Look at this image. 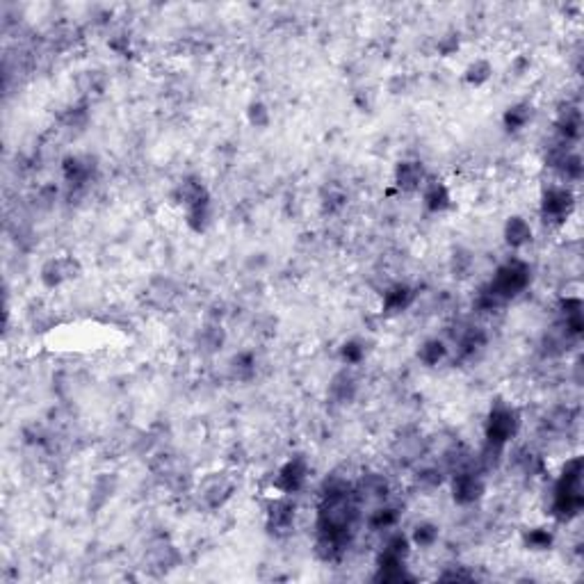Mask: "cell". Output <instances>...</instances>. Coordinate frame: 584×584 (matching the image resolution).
<instances>
[{
    "instance_id": "6da1fadb",
    "label": "cell",
    "mask_w": 584,
    "mask_h": 584,
    "mask_svg": "<svg viewBox=\"0 0 584 584\" xmlns=\"http://www.w3.org/2000/svg\"><path fill=\"white\" fill-rule=\"evenodd\" d=\"M529 283V267L523 260H509L497 269L495 278L490 281L488 290L495 294L497 299L507 301L516 297L518 292H523Z\"/></svg>"
},
{
    "instance_id": "7a4b0ae2",
    "label": "cell",
    "mask_w": 584,
    "mask_h": 584,
    "mask_svg": "<svg viewBox=\"0 0 584 584\" xmlns=\"http://www.w3.org/2000/svg\"><path fill=\"white\" fill-rule=\"evenodd\" d=\"M516 430H518L516 411L504 407V404H495V409L490 411L488 423H486V443L504 448V443L516 434Z\"/></svg>"
},
{
    "instance_id": "3957f363",
    "label": "cell",
    "mask_w": 584,
    "mask_h": 584,
    "mask_svg": "<svg viewBox=\"0 0 584 584\" xmlns=\"http://www.w3.org/2000/svg\"><path fill=\"white\" fill-rule=\"evenodd\" d=\"M573 208V194L564 190V188H550L546 194H543V204H541V213L546 220L550 222H562L568 217Z\"/></svg>"
},
{
    "instance_id": "277c9868",
    "label": "cell",
    "mask_w": 584,
    "mask_h": 584,
    "mask_svg": "<svg viewBox=\"0 0 584 584\" xmlns=\"http://www.w3.org/2000/svg\"><path fill=\"white\" fill-rule=\"evenodd\" d=\"M452 493L459 504H470L477 500V497L484 493V481H481L479 472H475V470L454 472Z\"/></svg>"
},
{
    "instance_id": "5b68a950",
    "label": "cell",
    "mask_w": 584,
    "mask_h": 584,
    "mask_svg": "<svg viewBox=\"0 0 584 584\" xmlns=\"http://www.w3.org/2000/svg\"><path fill=\"white\" fill-rule=\"evenodd\" d=\"M308 475V466L301 457L292 459L290 463H285L281 472L276 475V488L283 490V493H297V490L303 486Z\"/></svg>"
},
{
    "instance_id": "8992f818",
    "label": "cell",
    "mask_w": 584,
    "mask_h": 584,
    "mask_svg": "<svg viewBox=\"0 0 584 584\" xmlns=\"http://www.w3.org/2000/svg\"><path fill=\"white\" fill-rule=\"evenodd\" d=\"M199 493H201V497H204V502L208 504V507L215 509V507H222V504L231 497L233 484L224 477V475H210V477L204 479Z\"/></svg>"
},
{
    "instance_id": "52a82bcc",
    "label": "cell",
    "mask_w": 584,
    "mask_h": 584,
    "mask_svg": "<svg viewBox=\"0 0 584 584\" xmlns=\"http://www.w3.org/2000/svg\"><path fill=\"white\" fill-rule=\"evenodd\" d=\"M78 269V265L71 258H57V260H51L44 265L42 269V281L48 285V287H55L62 281H67V278L76 276L73 272Z\"/></svg>"
},
{
    "instance_id": "ba28073f",
    "label": "cell",
    "mask_w": 584,
    "mask_h": 584,
    "mask_svg": "<svg viewBox=\"0 0 584 584\" xmlns=\"http://www.w3.org/2000/svg\"><path fill=\"white\" fill-rule=\"evenodd\" d=\"M356 497L358 500H381L388 493V481L381 475H365L356 486Z\"/></svg>"
},
{
    "instance_id": "9c48e42d",
    "label": "cell",
    "mask_w": 584,
    "mask_h": 584,
    "mask_svg": "<svg viewBox=\"0 0 584 584\" xmlns=\"http://www.w3.org/2000/svg\"><path fill=\"white\" fill-rule=\"evenodd\" d=\"M423 178H425L423 167H420L418 162H400V165H397L395 181L404 192L418 190L420 183H423Z\"/></svg>"
},
{
    "instance_id": "30bf717a",
    "label": "cell",
    "mask_w": 584,
    "mask_h": 584,
    "mask_svg": "<svg viewBox=\"0 0 584 584\" xmlns=\"http://www.w3.org/2000/svg\"><path fill=\"white\" fill-rule=\"evenodd\" d=\"M294 520V504L290 500H276L269 507V527L276 529V532H283V529H290Z\"/></svg>"
},
{
    "instance_id": "8fae6325",
    "label": "cell",
    "mask_w": 584,
    "mask_h": 584,
    "mask_svg": "<svg viewBox=\"0 0 584 584\" xmlns=\"http://www.w3.org/2000/svg\"><path fill=\"white\" fill-rule=\"evenodd\" d=\"M504 238H507V242L511 247H523L529 242V238H532V229H529V224L525 220H520V217H511L507 222V227H504Z\"/></svg>"
},
{
    "instance_id": "7c38bea8",
    "label": "cell",
    "mask_w": 584,
    "mask_h": 584,
    "mask_svg": "<svg viewBox=\"0 0 584 584\" xmlns=\"http://www.w3.org/2000/svg\"><path fill=\"white\" fill-rule=\"evenodd\" d=\"M411 301H414V290L407 285H395L384 294V306H386V310H391V313H395V310H404Z\"/></svg>"
},
{
    "instance_id": "4fadbf2b",
    "label": "cell",
    "mask_w": 584,
    "mask_h": 584,
    "mask_svg": "<svg viewBox=\"0 0 584 584\" xmlns=\"http://www.w3.org/2000/svg\"><path fill=\"white\" fill-rule=\"evenodd\" d=\"M425 206L432 213H439V210H445L450 206V192L443 183L434 181L430 188L425 190Z\"/></svg>"
},
{
    "instance_id": "5bb4252c",
    "label": "cell",
    "mask_w": 584,
    "mask_h": 584,
    "mask_svg": "<svg viewBox=\"0 0 584 584\" xmlns=\"http://www.w3.org/2000/svg\"><path fill=\"white\" fill-rule=\"evenodd\" d=\"M354 391H356L354 377L347 375V372H340V375L333 377L331 386H329L331 397H336L338 402H349L354 397Z\"/></svg>"
},
{
    "instance_id": "9a60e30c",
    "label": "cell",
    "mask_w": 584,
    "mask_h": 584,
    "mask_svg": "<svg viewBox=\"0 0 584 584\" xmlns=\"http://www.w3.org/2000/svg\"><path fill=\"white\" fill-rule=\"evenodd\" d=\"M149 559H151V564L153 566H160V568H169L171 564H176V550L174 546H169L167 541H158V543H153L151 550H149Z\"/></svg>"
},
{
    "instance_id": "2e32d148",
    "label": "cell",
    "mask_w": 584,
    "mask_h": 584,
    "mask_svg": "<svg viewBox=\"0 0 584 584\" xmlns=\"http://www.w3.org/2000/svg\"><path fill=\"white\" fill-rule=\"evenodd\" d=\"M532 119V107L529 105H513L504 114V126L509 130H520L525 123Z\"/></svg>"
},
{
    "instance_id": "e0dca14e",
    "label": "cell",
    "mask_w": 584,
    "mask_h": 584,
    "mask_svg": "<svg viewBox=\"0 0 584 584\" xmlns=\"http://www.w3.org/2000/svg\"><path fill=\"white\" fill-rule=\"evenodd\" d=\"M395 452H397V459H400V461L409 463V461H414V459H418L420 454H423V443H420V439H402L395 445Z\"/></svg>"
},
{
    "instance_id": "ac0fdd59",
    "label": "cell",
    "mask_w": 584,
    "mask_h": 584,
    "mask_svg": "<svg viewBox=\"0 0 584 584\" xmlns=\"http://www.w3.org/2000/svg\"><path fill=\"white\" fill-rule=\"evenodd\" d=\"M208 220H210V201H204V204L188 208V224L194 231H204Z\"/></svg>"
},
{
    "instance_id": "d6986e66",
    "label": "cell",
    "mask_w": 584,
    "mask_h": 584,
    "mask_svg": "<svg viewBox=\"0 0 584 584\" xmlns=\"http://www.w3.org/2000/svg\"><path fill=\"white\" fill-rule=\"evenodd\" d=\"M443 356H445V345L439 342V340L425 342L423 349H420V361L427 363V365H436Z\"/></svg>"
},
{
    "instance_id": "ffe728a7",
    "label": "cell",
    "mask_w": 584,
    "mask_h": 584,
    "mask_svg": "<svg viewBox=\"0 0 584 584\" xmlns=\"http://www.w3.org/2000/svg\"><path fill=\"white\" fill-rule=\"evenodd\" d=\"M436 539H439V527H434L430 523L416 527V532H414V543H416V546L430 548V546H434Z\"/></svg>"
},
{
    "instance_id": "44dd1931",
    "label": "cell",
    "mask_w": 584,
    "mask_h": 584,
    "mask_svg": "<svg viewBox=\"0 0 584 584\" xmlns=\"http://www.w3.org/2000/svg\"><path fill=\"white\" fill-rule=\"evenodd\" d=\"M397 523V511L386 507V509H377L375 513L370 516V525L375 529H388Z\"/></svg>"
},
{
    "instance_id": "7402d4cb",
    "label": "cell",
    "mask_w": 584,
    "mask_h": 584,
    "mask_svg": "<svg viewBox=\"0 0 584 584\" xmlns=\"http://www.w3.org/2000/svg\"><path fill=\"white\" fill-rule=\"evenodd\" d=\"M490 78V67H488V62H475V64L468 67V71H466V80H468L470 85H481V82H486Z\"/></svg>"
},
{
    "instance_id": "603a6c76",
    "label": "cell",
    "mask_w": 584,
    "mask_h": 584,
    "mask_svg": "<svg viewBox=\"0 0 584 584\" xmlns=\"http://www.w3.org/2000/svg\"><path fill=\"white\" fill-rule=\"evenodd\" d=\"M199 342L208 349V352H215V349H220V347H222V342H224V333H222V329H217V326H210V329H204V331H201Z\"/></svg>"
},
{
    "instance_id": "cb8c5ba5",
    "label": "cell",
    "mask_w": 584,
    "mask_h": 584,
    "mask_svg": "<svg viewBox=\"0 0 584 584\" xmlns=\"http://www.w3.org/2000/svg\"><path fill=\"white\" fill-rule=\"evenodd\" d=\"M550 543H552V536L546 532V529H532V532L527 534V546L534 550H546V548H550Z\"/></svg>"
},
{
    "instance_id": "d4e9b609",
    "label": "cell",
    "mask_w": 584,
    "mask_h": 584,
    "mask_svg": "<svg viewBox=\"0 0 584 584\" xmlns=\"http://www.w3.org/2000/svg\"><path fill=\"white\" fill-rule=\"evenodd\" d=\"M233 370H236L238 379H249L254 372V358L251 354H240L236 361H233Z\"/></svg>"
},
{
    "instance_id": "484cf974",
    "label": "cell",
    "mask_w": 584,
    "mask_h": 584,
    "mask_svg": "<svg viewBox=\"0 0 584 584\" xmlns=\"http://www.w3.org/2000/svg\"><path fill=\"white\" fill-rule=\"evenodd\" d=\"M249 121H251V126H256V128L267 126V123H269L267 107H265L263 103H254L251 107H249Z\"/></svg>"
},
{
    "instance_id": "4316f807",
    "label": "cell",
    "mask_w": 584,
    "mask_h": 584,
    "mask_svg": "<svg viewBox=\"0 0 584 584\" xmlns=\"http://www.w3.org/2000/svg\"><path fill=\"white\" fill-rule=\"evenodd\" d=\"M342 358H345L347 363H358L363 358V347L358 345V342H347V345L342 347Z\"/></svg>"
}]
</instances>
